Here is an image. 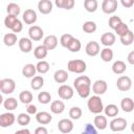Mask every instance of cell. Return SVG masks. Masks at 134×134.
<instances>
[{"label":"cell","mask_w":134,"mask_h":134,"mask_svg":"<svg viewBox=\"0 0 134 134\" xmlns=\"http://www.w3.org/2000/svg\"><path fill=\"white\" fill-rule=\"evenodd\" d=\"M50 66H49V63L47 61H44V60H39V62L36 64V69H37V72L41 73V74H45L48 72Z\"/></svg>","instance_id":"f546056e"},{"label":"cell","mask_w":134,"mask_h":134,"mask_svg":"<svg viewBox=\"0 0 134 134\" xmlns=\"http://www.w3.org/2000/svg\"><path fill=\"white\" fill-rule=\"evenodd\" d=\"M36 120L40 125H48V124L51 122L52 116H51L50 113H48L46 111H41V112L36 113Z\"/></svg>","instance_id":"9a60e30c"},{"label":"cell","mask_w":134,"mask_h":134,"mask_svg":"<svg viewBox=\"0 0 134 134\" xmlns=\"http://www.w3.org/2000/svg\"><path fill=\"white\" fill-rule=\"evenodd\" d=\"M35 133L36 134H47L48 133V131H47V129L45 128V127H38L36 130H35Z\"/></svg>","instance_id":"816d5d0a"},{"label":"cell","mask_w":134,"mask_h":134,"mask_svg":"<svg viewBox=\"0 0 134 134\" xmlns=\"http://www.w3.org/2000/svg\"><path fill=\"white\" fill-rule=\"evenodd\" d=\"M44 36L43 29L38 25H32L28 29V37L31 41H40Z\"/></svg>","instance_id":"9c48e42d"},{"label":"cell","mask_w":134,"mask_h":134,"mask_svg":"<svg viewBox=\"0 0 134 134\" xmlns=\"http://www.w3.org/2000/svg\"><path fill=\"white\" fill-rule=\"evenodd\" d=\"M3 100H4V99H3V96H2V94L0 93V105L3 104Z\"/></svg>","instance_id":"9f6ffc18"},{"label":"cell","mask_w":134,"mask_h":134,"mask_svg":"<svg viewBox=\"0 0 134 134\" xmlns=\"http://www.w3.org/2000/svg\"><path fill=\"white\" fill-rule=\"evenodd\" d=\"M17 20H18L17 16H14V15H7V16L5 17V19H4V25H5L7 28L10 29Z\"/></svg>","instance_id":"7bdbcfd3"},{"label":"cell","mask_w":134,"mask_h":134,"mask_svg":"<svg viewBox=\"0 0 134 134\" xmlns=\"http://www.w3.org/2000/svg\"><path fill=\"white\" fill-rule=\"evenodd\" d=\"M36 72H37L36 65H34L31 63H28V64L24 65V67L22 68V74H23L24 77H27V79H31L32 76H35Z\"/></svg>","instance_id":"44dd1931"},{"label":"cell","mask_w":134,"mask_h":134,"mask_svg":"<svg viewBox=\"0 0 134 134\" xmlns=\"http://www.w3.org/2000/svg\"><path fill=\"white\" fill-rule=\"evenodd\" d=\"M114 30H115V34H117V36H122V35H125V34H127L129 30H130V28H129V26L126 24V23H124V22H120L115 28H114Z\"/></svg>","instance_id":"b9f144b4"},{"label":"cell","mask_w":134,"mask_h":134,"mask_svg":"<svg viewBox=\"0 0 134 134\" xmlns=\"http://www.w3.org/2000/svg\"><path fill=\"white\" fill-rule=\"evenodd\" d=\"M72 37H73V36L70 35V34H64V35H62L61 38H60V43H61V45H62L63 47L67 48V45H68V43H69V41H70V39H71Z\"/></svg>","instance_id":"f6af8a7d"},{"label":"cell","mask_w":134,"mask_h":134,"mask_svg":"<svg viewBox=\"0 0 134 134\" xmlns=\"http://www.w3.org/2000/svg\"><path fill=\"white\" fill-rule=\"evenodd\" d=\"M99 52H100V59L104 62H111L112 61L114 54H113V50L110 47H105Z\"/></svg>","instance_id":"836d02e7"},{"label":"cell","mask_w":134,"mask_h":134,"mask_svg":"<svg viewBox=\"0 0 134 134\" xmlns=\"http://www.w3.org/2000/svg\"><path fill=\"white\" fill-rule=\"evenodd\" d=\"M3 43L6 46H8V47L14 46L17 43V35L15 32H9V34L4 35V37H3Z\"/></svg>","instance_id":"d6a6232c"},{"label":"cell","mask_w":134,"mask_h":134,"mask_svg":"<svg viewBox=\"0 0 134 134\" xmlns=\"http://www.w3.org/2000/svg\"><path fill=\"white\" fill-rule=\"evenodd\" d=\"M68 76H69L68 72L66 70H64V69H59L53 74V79L58 84H64L65 82H67Z\"/></svg>","instance_id":"603a6c76"},{"label":"cell","mask_w":134,"mask_h":134,"mask_svg":"<svg viewBox=\"0 0 134 134\" xmlns=\"http://www.w3.org/2000/svg\"><path fill=\"white\" fill-rule=\"evenodd\" d=\"M52 2L50 0H40L38 3V9L42 15H48L52 10Z\"/></svg>","instance_id":"2e32d148"},{"label":"cell","mask_w":134,"mask_h":134,"mask_svg":"<svg viewBox=\"0 0 134 134\" xmlns=\"http://www.w3.org/2000/svg\"><path fill=\"white\" fill-rule=\"evenodd\" d=\"M22 19H23V21L25 22V24L31 25V24H34V23L37 21V13H36L34 9L28 8V9H26V10L23 13Z\"/></svg>","instance_id":"ac0fdd59"},{"label":"cell","mask_w":134,"mask_h":134,"mask_svg":"<svg viewBox=\"0 0 134 134\" xmlns=\"http://www.w3.org/2000/svg\"><path fill=\"white\" fill-rule=\"evenodd\" d=\"M120 108L124 112L130 113L134 110V102L131 97H124L120 102Z\"/></svg>","instance_id":"7402d4cb"},{"label":"cell","mask_w":134,"mask_h":134,"mask_svg":"<svg viewBox=\"0 0 134 134\" xmlns=\"http://www.w3.org/2000/svg\"><path fill=\"white\" fill-rule=\"evenodd\" d=\"M19 48L22 52L24 53H28L31 51L32 49V41L29 39V38H26V37H23L19 40Z\"/></svg>","instance_id":"5bb4252c"},{"label":"cell","mask_w":134,"mask_h":134,"mask_svg":"<svg viewBox=\"0 0 134 134\" xmlns=\"http://www.w3.org/2000/svg\"><path fill=\"white\" fill-rule=\"evenodd\" d=\"M119 40H120V42H121L122 45L129 46V45H131V44L133 43V41H134V35H133V32H132L131 30H129L127 34L120 36V37H119Z\"/></svg>","instance_id":"e575fe53"},{"label":"cell","mask_w":134,"mask_h":134,"mask_svg":"<svg viewBox=\"0 0 134 134\" xmlns=\"http://www.w3.org/2000/svg\"><path fill=\"white\" fill-rule=\"evenodd\" d=\"M58 38L54 35H49L47 37H45L44 41H43V45L46 47L47 50H53L57 46H58Z\"/></svg>","instance_id":"d6986e66"},{"label":"cell","mask_w":134,"mask_h":134,"mask_svg":"<svg viewBox=\"0 0 134 134\" xmlns=\"http://www.w3.org/2000/svg\"><path fill=\"white\" fill-rule=\"evenodd\" d=\"M16 89V83L13 79H3L0 84V91L3 94H10Z\"/></svg>","instance_id":"277c9868"},{"label":"cell","mask_w":134,"mask_h":134,"mask_svg":"<svg viewBox=\"0 0 134 134\" xmlns=\"http://www.w3.org/2000/svg\"><path fill=\"white\" fill-rule=\"evenodd\" d=\"M118 3L117 0H103L102 3V10L105 14H113L117 9Z\"/></svg>","instance_id":"8fae6325"},{"label":"cell","mask_w":134,"mask_h":134,"mask_svg":"<svg viewBox=\"0 0 134 134\" xmlns=\"http://www.w3.org/2000/svg\"><path fill=\"white\" fill-rule=\"evenodd\" d=\"M77 94L82 98H87L90 95L91 92V84H82V85H76L74 86Z\"/></svg>","instance_id":"4fadbf2b"},{"label":"cell","mask_w":134,"mask_h":134,"mask_svg":"<svg viewBox=\"0 0 134 134\" xmlns=\"http://www.w3.org/2000/svg\"><path fill=\"white\" fill-rule=\"evenodd\" d=\"M96 28H97V26L94 21H86L82 26L83 31L86 34H93L96 30Z\"/></svg>","instance_id":"8d00e7d4"},{"label":"cell","mask_w":134,"mask_h":134,"mask_svg":"<svg viewBox=\"0 0 134 134\" xmlns=\"http://www.w3.org/2000/svg\"><path fill=\"white\" fill-rule=\"evenodd\" d=\"M16 119L20 126H27L30 122V116L28 113H20Z\"/></svg>","instance_id":"ab89813d"},{"label":"cell","mask_w":134,"mask_h":134,"mask_svg":"<svg viewBox=\"0 0 134 134\" xmlns=\"http://www.w3.org/2000/svg\"><path fill=\"white\" fill-rule=\"evenodd\" d=\"M82 114H83V112H82V109L80 107H72L69 110V117L71 119L77 120L82 117Z\"/></svg>","instance_id":"60d3db41"},{"label":"cell","mask_w":134,"mask_h":134,"mask_svg":"<svg viewBox=\"0 0 134 134\" xmlns=\"http://www.w3.org/2000/svg\"><path fill=\"white\" fill-rule=\"evenodd\" d=\"M127 125H128V121L126 118L115 117L110 121L109 127H110L111 131H113V132H121L127 128Z\"/></svg>","instance_id":"3957f363"},{"label":"cell","mask_w":134,"mask_h":134,"mask_svg":"<svg viewBox=\"0 0 134 134\" xmlns=\"http://www.w3.org/2000/svg\"><path fill=\"white\" fill-rule=\"evenodd\" d=\"M75 5V0H64V4H63V8L64 9H72Z\"/></svg>","instance_id":"7dc6e473"},{"label":"cell","mask_w":134,"mask_h":134,"mask_svg":"<svg viewBox=\"0 0 134 134\" xmlns=\"http://www.w3.org/2000/svg\"><path fill=\"white\" fill-rule=\"evenodd\" d=\"M32 98H34L32 93L28 90H24V91L20 92V94H19V100L22 104H25V105L30 104L32 102Z\"/></svg>","instance_id":"4dcf8cb0"},{"label":"cell","mask_w":134,"mask_h":134,"mask_svg":"<svg viewBox=\"0 0 134 134\" xmlns=\"http://www.w3.org/2000/svg\"><path fill=\"white\" fill-rule=\"evenodd\" d=\"M3 106L4 109H6L7 111H14L18 107V100L15 97H8L3 100Z\"/></svg>","instance_id":"1f68e13d"},{"label":"cell","mask_w":134,"mask_h":134,"mask_svg":"<svg viewBox=\"0 0 134 134\" xmlns=\"http://www.w3.org/2000/svg\"><path fill=\"white\" fill-rule=\"evenodd\" d=\"M58 129L61 133H64V134L70 133L73 130V122L71 119L63 118L58 122Z\"/></svg>","instance_id":"30bf717a"},{"label":"cell","mask_w":134,"mask_h":134,"mask_svg":"<svg viewBox=\"0 0 134 134\" xmlns=\"http://www.w3.org/2000/svg\"><path fill=\"white\" fill-rule=\"evenodd\" d=\"M44 86V79L41 75H35L31 77L30 81V87L34 90H40Z\"/></svg>","instance_id":"83f0119b"},{"label":"cell","mask_w":134,"mask_h":134,"mask_svg":"<svg viewBox=\"0 0 134 134\" xmlns=\"http://www.w3.org/2000/svg\"><path fill=\"white\" fill-rule=\"evenodd\" d=\"M15 121H16V116L10 111L0 114V127L1 128L10 127L15 124Z\"/></svg>","instance_id":"5b68a950"},{"label":"cell","mask_w":134,"mask_h":134,"mask_svg":"<svg viewBox=\"0 0 134 134\" xmlns=\"http://www.w3.org/2000/svg\"><path fill=\"white\" fill-rule=\"evenodd\" d=\"M120 2H121V5L126 8H130L134 4V0H120Z\"/></svg>","instance_id":"f907efd6"},{"label":"cell","mask_w":134,"mask_h":134,"mask_svg":"<svg viewBox=\"0 0 134 134\" xmlns=\"http://www.w3.org/2000/svg\"><path fill=\"white\" fill-rule=\"evenodd\" d=\"M127 60H128V63L130 65H134V51L129 52V54L127 57Z\"/></svg>","instance_id":"f5cc1de1"},{"label":"cell","mask_w":134,"mask_h":134,"mask_svg":"<svg viewBox=\"0 0 134 134\" xmlns=\"http://www.w3.org/2000/svg\"><path fill=\"white\" fill-rule=\"evenodd\" d=\"M65 110V104L62 100H53L50 105V111L53 114H61Z\"/></svg>","instance_id":"cb8c5ba5"},{"label":"cell","mask_w":134,"mask_h":134,"mask_svg":"<svg viewBox=\"0 0 134 134\" xmlns=\"http://www.w3.org/2000/svg\"><path fill=\"white\" fill-rule=\"evenodd\" d=\"M22 29H23V24H22V22H21L19 19L15 22V24H14L13 27L10 28V30H12L13 32H15V34H18V32L22 31Z\"/></svg>","instance_id":"bcb514c9"},{"label":"cell","mask_w":134,"mask_h":134,"mask_svg":"<svg viewBox=\"0 0 134 134\" xmlns=\"http://www.w3.org/2000/svg\"><path fill=\"white\" fill-rule=\"evenodd\" d=\"M67 69H68V71H70V72L81 74V73H84V72L86 71V69H87V64H86L85 61L80 60V59L70 60V61L67 63Z\"/></svg>","instance_id":"7a4b0ae2"},{"label":"cell","mask_w":134,"mask_h":134,"mask_svg":"<svg viewBox=\"0 0 134 134\" xmlns=\"http://www.w3.org/2000/svg\"><path fill=\"white\" fill-rule=\"evenodd\" d=\"M82 48V44H81V41L74 37H72L67 45V49L70 50L71 52H77L80 51Z\"/></svg>","instance_id":"4316f807"},{"label":"cell","mask_w":134,"mask_h":134,"mask_svg":"<svg viewBox=\"0 0 134 134\" xmlns=\"http://www.w3.org/2000/svg\"><path fill=\"white\" fill-rule=\"evenodd\" d=\"M116 37L114 34L112 32H105L100 37V43L105 46V47H110L115 43Z\"/></svg>","instance_id":"ffe728a7"},{"label":"cell","mask_w":134,"mask_h":134,"mask_svg":"<svg viewBox=\"0 0 134 134\" xmlns=\"http://www.w3.org/2000/svg\"><path fill=\"white\" fill-rule=\"evenodd\" d=\"M91 89L95 95H103L104 93H106L108 89V84L104 80H97L93 83V85L91 86Z\"/></svg>","instance_id":"ba28073f"},{"label":"cell","mask_w":134,"mask_h":134,"mask_svg":"<svg viewBox=\"0 0 134 134\" xmlns=\"http://www.w3.org/2000/svg\"><path fill=\"white\" fill-rule=\"evenodd\" d=\"M87 107H88L89 111L94 114L102 113L104 110V104H103L102 98L99 97V95H95V94L88 98Z\"/></svg>","instance_id":"6da1fadb"},{"label":"cell","mask_w":134,"mask_h":134,"mask_svg":"<svg viewBox=\"0 0 134 134\" xmlns=\"http://www.w3.org/2000/svg\"><path fill=\"white\" fill-rule=\"evenodd\" d=\"M16 133H26V134H29V133H30V131H29V130H27V129H22V130H17V131H16Z\"/></svg>","instance_id":"11a10c76"},{"label":"cell","mask_w":134,"mask_h":134,"mask_svg":"<svg viewBox=\"0 0 134 134\" xmlns=\"http://www.w3.org/2000/svg\"><path fill=\"white\" fill-rule=\"evenodd\" d=\"M127 70V65L124 61H115L112 65V71L115 73V74H122L125 71Z\"/></svg>","instance_id":"d4e9b609"},{"label":"cell","mask_w":134,"mask_h":134,"mask_svg":"<svg viewBox=\"0 0 134 134\" xmlns=\"http://www.w3.org/2000/svg\"><path fill=\"white\" fill-rule=\"evenodd\" d=\"M73 94H74L73 88L71 86H69V85H61L59 87V89H58V95L62 99L68 100V99L72 98Z\"/></svg>","instance_id":"52a82bcc"},{"label":"cell","mask_w":134,"mask_h":134,"mask_svg":"<svg viewBox=\"0 0 134 134\" xmlns=\"http://www.w3.org/2000/svg\"><path fill=\"white\" fill-rule=\"evenodd\" d=\"M84 7L88 13L96 12V9L98 7L97 0H84Z\"/></svg>","instance_id":"d590c367"},{"label":"cell","mask_w":134,"mask_h":134,"mask_svg":"<svg viewBox=\"0 0 134 134\" xmlns=\"http://www.w3.org/2000/svg\"><path fill=\"white\" fill-rule=\"evenodd\" d=\"M120 22H122V20H121V18H120L119 16H112V17H110L108 24H109L110 28L114 29V28H115V27H116Z\"/></svg>","instance_id":"ee69618b"},{"label":"cell","mask_w":134,"mask_h":134,"mask_svg":"<svg viewBox=\"0 0 134 134\" xmlns=\"http://www.w3.org/2000/svg\"><path fill=\"white\" fill-rule=\"evenodd\" d=\"M84 133H86V134H96L95 127L92 126V124H86V127L84 129Z\"/></svg>","instance_id":"c3c4849f"},{"label":"cell","mask_w":134,"mask_h":134,"mask_svg":"<svg viewBox=\"0 0 134 134\" xmlns=\"http://www.w3.org/2000/svg\"><path fill=\"white\" fill-rule=\"evenodd\" d=\"M54 4H55L57 7H59V8H63L64 0H54Z\"/></svg>","instance_id":"db71d44e"},{"label":"cell","mask_w":134,"mask_h":134,"mask_svg":"<svg viewBox=\"0 0 134 134\" xmlns=\"http://www.w3.org/2000/svg\"><path fill=\"white\" fill-rule=\"evenodd\" d=\"M0 84H1V80H0Z\"/></svg>","instance_id":"6f0895ef"},{"label":"cell","mask_w":134,"mask_h":134,"mask_svg":"<svg viewBox=\"0 0 134 134\" xmlns=\"http://www.w3.org/2000/svg\"><path fill=\"white\" fill-rule=\"evenodd\" d=\"M116 87L120 91H124V92L129 91L131 89V87H132V80H131V77H129L127 75L119 76L117 79V81H116Z\"/></svg>","instance_id":"8992f818"},{"label":"cell","mask_w":134,"mask_h":134,"mask_svg":"<svg viewBox=\"0 0 134 134\" xmlns=\"http://www.w3.org/2000/svg\"><path fill=\"white\" fill-rule=\"evenodd\" d=\"M103 111L105 112V115L108 116V117H115V116H117V114L119 112L118 107L116 105H114V104L107 105L106 107H104V110Z\"/></svg>","instance_id":"484cf974"},{"label":"cell","mask_w":134,"mask_h":134,"mask_svg":"<svg viewBox=\"0 0 134 134\" xmlns=\"http://www.w3.org/2000/svg\"><path fill=\"white\" fill-rule=\"evenodd\" d=\"M48 53V50L46 49V47L42 44V45H39L37 46L35 49H34V54H35V58L38 59V60H43L46 58Z\"/></svg>","instance_id":"f1b7e54d"},{"label":"cell","mask_w":134,"mask_h":134,"mask_svg":"<svg viewBox=\"0 0 134 134\" xmlns=\"http://www.w3.org/2000/svg\"><path fill=\"white\" fill-rule=\"evenodd\" d=\"M93 125L98 130H105L108 126V120L105 115H102L100 113L96 114V116L93 119Z\"/></svg>","instance_id":"e0dca14e"},{"label":"cell","mask_w":134,"mask_h":134,"mask_svg":"<svg viewBox=\"0 0 134 134\" xmlns=\"http://www.w3.org/2000/svg\"><path fill=\"white\" fill-rule=\"evenodd\" d=\"M6 12H7V15H14V16H19L20 12H21V8L20 6L15 3V2H12V3H8L7 6H6Z\"/></svg>","instance_id":"74e56055"},{"label":"cell","mask_w":134,"mask_h":134,"mask_svg":"<svg viewBox=\"0 0 134 134\" xmlns=\"http://www.w3.org/2000/svg\"><path fill=\"white\" fill-rule=\"evenodd\" d=\"M38 100L40 104H43V105L49 104L51 100V95L48 91H42L38 94Z\"/></svg>","instance_id":"f35d334b"},{"label":"cell","mask_w":134,"mask_h":134,"mask_svg":"<svg viewBox=\"0 0 134 134\" xmlns=\"http://www.w3.org/2000/svg\"><path fill=\"white\" fill-rule=\"evenodd\" d=\"M85 51L89 57H95L100 51L99 44L97 42H95V41H90V42L87 43V45L85 47Z\"/></svg>","instance_id":"7c38bea8"},{"label":"cell","mask_w":134,"mask_h":134,"mask_svg":"<svg viewBox=\"0 0 134 134\" xmlns=\"http://www.w3.org/2000/svg\"><path fill=\"white\" fill-rule=\"evenodd\" d=\"M26 112L28 114H36L38 112V108H37L36 105H34V104L30 103V104H28V106L26 108Z\"/></svg>","instance_id":"681fc988"}]
</instances>
